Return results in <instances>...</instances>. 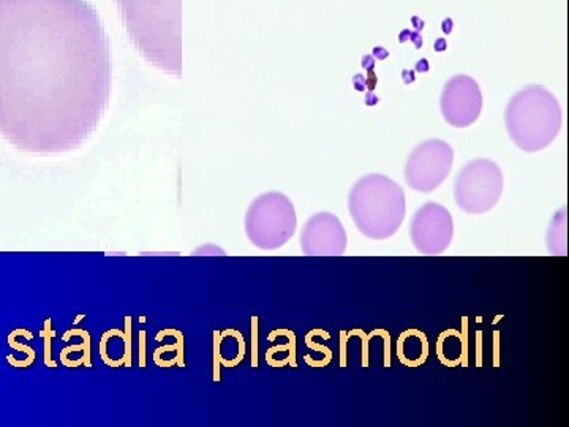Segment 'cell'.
I'll use <instances>...</instances> for the list:
<instances>
[{"label": "cell", "mask_w": 569, "mask_h": 427, "mask_svg": "<svg viewBox=\"0 0 569 427\" xmlns=\"http://www.w3.org/2000/svg\"><path fill=\"white\" fill-rule=\"evenodd\" d=\"M440 110L445 121L456 129L473 126L482 111V92L478 82L467 75L452 77L441 92Z\"/></svg>", "instance_id": "obj_9"}, {"label": "cell", "mask_w": 569, "mask_h": 427, "mask_svg": "<svg viewBox=\"0 0 569 427\" xmlns=\"http://www.w3.org/2000/svg\"><path fill=\"white\" fill-rule=\"evenodd\" d=\"M455 163V151L443 140H427L417 146L408 157L406 181L419 193L436 192L447 181Z\"/></svg>", "instance_id": "obj_7"}, {"label": "cell", "mask_w": 569, "mask_h": 427, "mask_svg": "<svg viewBox=\"0 0 569 427\" xmlns=\"http://www.w3.org/2000/svg\"><path fill=\"white\" fill-rule=\"evenodd\" d=\"M111 44L89 0H0V137L61 156L99 129L110 105Z\"/></svg>", "instance_id": "obj_1"}, {"label": "cell", "mask_w": 569, "mask_h": 427, "mask_svg": "<svg viewBox=\"0 0 569 427\" xmlns=\"http://www.w3.org/2000/svg\"><path fill=\"white\" fill-rule=\"evenodd\" d=\"M246 235L261 250H277L287 245L298 228L295 206L283 193L260 195L246 214Z\"/></svg>", "instance_id": "obj_5"}, {"label": "cell", "mask_w": 569, "mask_h": 427, "mask_svg": "<svg viewBox=\"0 0 569 427\" xmlns=\"http://www.w3.org/2000/svg\"><path fill=\"white\" fill-rule=\"evenodd\" d=\"M355 88L358 89V91H365L366 89V81L365 78L361 77V75H358V77L355 78Z\"/></svg>", "instance_id": "obj_12"}, {"label": "cell", "mask_w": 569, "mask_h": 427, "mask_svg": "<svg viewBox=\"0 0 569 427\" xmlns=\"http://www.w3.org/2000/svg\"><path fill=\"white\" fill-rule=\"evenodd\" d=\"M507 132L523 152H539L559 137L563 112L557 97L542 86H529L509 100Z\"/></svg>", "instance_id": "obj_4"}, {"label": "cell", "mask_w": 569, "mask_h": 427, "mask_svg": "<svg viewBox=\"0 0 569 427\" xmlns=\"http://www.w3.org/2000/svg\"><path fill=\"white\" fill-rule=\"evenodd\" d=\"M548 247L552 255H567V209L553 216L548 230Z\"/></svg>", "instance_id": "obj_11"}, {"label": "cell", "mask_w": 569, "mask_h": 427, "mask_svg": "<svg viewBox=\"0 0 569 427\" xmlns=\"http://www.w3.org/2000/svg\"><path fill=\"white\" fill-rule=\"evenodd\" d=\"M133 47L146 62L182 77V0H118Z\"/></svg>", "instance_id": "obj_2"}, {"label": "cell", "mask_w": 569, "mask_h": 427, "mask_svg": "<svg viewBox=\"0 0 569 427\" xmlns=\"http://www.w3.org/2000/svg\"><path fill=\"white\" fill-rule=\"evenodd\" d=\"M503 171L489 159L471 160L460 170L455 183L456 203L463 212H489L496 208L503 193Z\"/></svg>", "instance_id": "obj_6"}, {"label": "cell", "mask_w": 569, "mask_h": 427, "mask_svg": "<svg viewBox=\"0 0 569 427\" xmlns=\"http://www.w3.org/2000/svg\"><path fill=\"white\" fill-rule=\"evenodd\" d=\"M411 245L419 254L440 255L455 238V220L445 206L426 203L415 212L410 225Z\"/></svg>", "instance_id": "obj_8"}, {"label": "cell", "mask_w": 569, "mask_h": 427, "mask_svg": "<svg viewBox=\"0 0 569 427\" xmlns=\"http://www.w3.org/2000/svg\"><path fill=\"white\" fill-rule=\"evenodd\" d=\"M347 246L346 228L335 214H313L302 228L301 249L310 257H340Z\"/></svg>", "instance_id": "obj_10"}, {"label": "cell", "mask_w": 569, "mask_h": 427, "mask_svg": "<svg viewBox=\"0 0 569 427\" xmlns=\"http://www.w3.org/2000/svg\"><path fill=\"white\" fill-rule=\"evenodd\" d=\"M378 99L373 93H369V96L366 97V103L367 105H377Z\"/></svg>", "instance_id": "obj_13"}, {"label": "cell", "mask_w": 569, "mask_h": 427, "mask_svg": "<svg viewBox=\"0 0 569 427\" xmlns=\"http://www.w3.org/2000/svg\"><path fill=\"white\" fill-rule=\"evenodd\" d=\"M348 211L366 238L385 241L392 238L406 220V192L388 176L367 175L348 195Z\"/></svg>", "instance_id": "obj_3"}]
</instances>
